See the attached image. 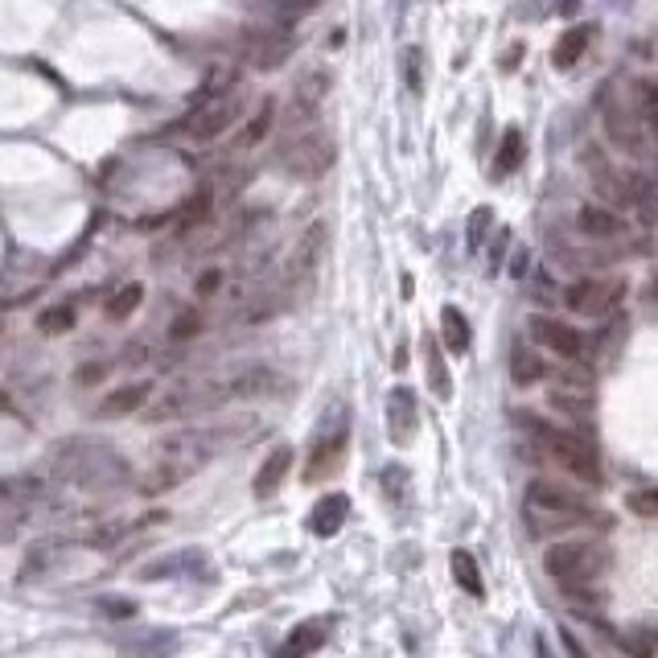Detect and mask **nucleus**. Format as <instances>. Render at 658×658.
Returning a JSON list of instances; mask_svg holds the SVG:
<instances>
[{
	"label": "nucleus",
	"instance_id": "25",
	"mask_svg": "<svg viewBox=\"0 0 658 658\" xmlns=\"http://www.w3.org/2000/svg\"><path fill=\"white\" fill-rule=\"evenodd\" d=\"M203 407V395H194V391H170L161 404L149 407V424H165V420H182L189 412H198Z\"/></svg>",
	"mask_w": 658,
	"mask_h": 658
},
{
	"label": "nucleus",
	"instance_id": "37",
	"mask_svg": "<svg viewBox=\"0 0 658 658\" xmlns=\"http://www.w3.org/2000/svg\"><path fill=\"white\" fill-rule=\"evenodd\" d=\"M203 334V313L198 309H186V313H177L170 325V338L173 342H189V338H198Z\"/></svg>",
	"mask_w": 658,
	"mask_h": 658
},
{
	"label": "nucleus",
	"instance_id": "2",
	"mask_svg": "<svg viewBox=\"0 0 658 658\" xmlns=\"http://www.w3.org/2000/svg\"><path fill=\"white\" fill-rule=\"evenodd\" d=\"M215 453H219V449H215V440H210L206 428L203 432H177V437H170L157 449V461H152V470L145 473L140 494H145V498H157V494H165V489L182 486L189 473L203 470Z\"/></svg>",
	"mask_w": 658,
	"mask_h": 658
},
{
	"label": "nucleus",
	"instance_id": "22",
	"mask_svg": "<svg viewBox=\"0 0 658 658\" xmlns=\"http://www.w3.org/2000/svg\"><path fill=\"white\" fill-rule=\"evenodd\" d=\"M592 34H597L592 25H573L568 34H559L556 50H552V67H556V70H573L576 62H580V54L589 50Z\"/></svg>",
	"mask_w": 658,
	"mask_h": 658
},
{
	"label": "nucleus",
	"instance_id": "39",
	"mask_svg": "<svg viewBox=\"0 0 658 658\" xmlns=\"http://www.w3.org/2000/svg\"><path fill=\"white\" fill-rule=\"evenodd\" d=\"M489 222H494V210H489V206H477V210L470 215V235H465L470 252H477V247H482V239H486Z\"/></svg>",
	"mask_w": 658,
	"mask_h": 658
},
{
	"label": "nucleus",
	"instance_id": "7",
	"mask_svg": "<svg viewBox=\"0 0 658 658\" xmlns=\"http://www.w3.org/2000/svg\"><path fill=\"white\" fill-rule=\"evenodd\" d=\"M543 568L556 585H589L605 573V547H597L592 540L552 543L543 556Z\"/></svg>",
	"mask_w": 658,
	"mask_h": 658
},
{
	"label": "nucleus",
	"instance_id": "23",
	"mask_svg": "<svg viewBox=\"0 0 658 658\" xmlns=\"http://www.w3.org/2000/svg\"><path fill=\"white\" fill-rule=\"evenodd\" d=\"M149 391H152V383H128V388H116L100 404V416H132L136 407L149 404Z\"/></svg>",
	"mask_w": 658,
	"mask_h": 658
},
{
	"label": "nucleus",
	"instance_id": "18",
	"mask_svg": "<svg viewBox=\"0 0 658 658\" xmlns=\"http://www.w3.org/2000/svg\"><path fill=\"white\" fill-rule=\"evenodd\" d=\"M346 515H350V498L346 494H325V498H318V507L309 510V531L318 540H330L346 527Z\"/></svg>",
	"mask_w": 658,
	"mask_h": 658
},
{
	"label": "nucleus",
	"instance_id": "20",
	"mask_svg": "<svg viewBox=\"0 0 658 658\" xmlns=\"http://www.w3.org/2000/svg\"><path fill=\"white\" fill-rule=\"evenodd\" d=\"M576 227H580V235L589 239H613L625 231V219L622 210H613V206H580Z\"/></svg>",
	"mask_w": 658,
	"mask_h": 658
},
{
	"label": "nucleus",
	"instance_id": "8",
	"mask_svg": "<svg viewBox=\"0 0 658 658\" xmlns=\"http://www.w3.org/2000/svg\"><path fill=\"white\" fill-rule=\"evenodd\" d=\"M297 50V37H292V25L288 21H264V25H252L243 34V62L255 70H280Z\"/></svg>",
	"mask_w": 658,
	"mask_h": 658
},
{
	"label": "nucleus",
	"instance_id": "27",
	"mask_svg": "<svg viewBox=\"0 0 658 658\" xmlns=\"http://www.w3.org/2000/svg\"><path fill=\"white\" fill-rule=\"evenodd\" d=\"M543 374H547V367L540 362V355L535 350H527L523 342L510 350V379H515V388H535Z\"/></svg>",
	"mask_w": 658,
	"mask_h": 658
},
{
	"label": "nucleus",
	"instance_id": "31",
	"mask_svg": "<svg viewBox=\"0 0 658 658\" xmlns=\"http://www.w3.org/2000/svg\"><path fill=\"white\" fill-rule=\"evenodd\" d=\"M210 206H215V198H210V189L203 186L186 206H182V215H177V235H189V231H198V227L210 219Z\"/></svg>",
	"mask_w": 658,
	"mask_h": 658
},
{
	"label": "nucleus",
	"instance_id": "33",
	"mask_svg": "<svg viewBox=\"0 0 658 658\" xmlns=\"http://www.w3.org/2000/svg\"><path fill=\"white\" fill-rule=\"evenodd\" d=\"M272 116H276V103L264 100V103H259V112L247 119V128L239 132V140H235L239 149H252V145H259V140L268 136V128H272Z\"/></svg>",
	"mask_w": 658,
	"mask_h": 658
},
{
	"label": "nucleus",
	"instance_id": "1",
	"mask_svg": "<svg viewBox=\"0 0 658 658\" xmlns=\"http://www.w3.org/2000/svg\"><path fill=\"white\" fill-rule=\"evenodd\" d=\"M50 465L62 482L79 489H116L128 482V461L100 440L70 437L62 445H54Z\"/></svg>",
	"mask_w": 658,
	"mask_h": 658
},
{
	"label": "nucleus",
	"instance_id": "40",
	"mask_svg": "<svg viewBox=\"0 0 658 658\" xmlns=\"http://www.w3.org/2000/svg\"><path fill=\"white\" fill-rule=\"evenodd\" d=\"M625 507L642 515V519H658V494L655 489H634L630 498H625Z\"/></svg>",
	"mask_w": 658,
	"mask_h": 658
},
{
	"label": "nucleus",
	"instance_id": "42",
	"mask_svg": "<svg viewBox=\"0 0 658 658\" xmlns=\"http://www.w3.org/2000/svg\"><path fill=\"white\" fill-rule=\"evenodd\" d=\"M638 116H642V124L655 128V83H646V79L638 83Z\"/></svg>",
	"mask_w": 658,
	"mask_h": 658
},
{
	"label": "nucleus",
	"instance_id": "41",
	"mask_svg": "<svg viewBox=\"0 0 658 658\" xmlns=\"http://www.w3.org/2000/svg\"><path fill=\"white\" fill-rule=\"evenodd\" d=\"M407 470L404 465H391V470H383V489H388V498H404V489H407Z\"/></svg>",
	"mask_w": 658,
	"mask_h": 658
},
{
	"label": "nucleus",
	"instance_id": "45",
	"mask_svg": "<svg viewBox=\"0 0 658 658\" xmlns=\"http://www.w3.org/2000/svg\"><path fill=\"white\" fill-rule=\"evenodd\" d=\"M103 374H107V367H86L83 383H95V379H103Z\"/></svg>",
	"mask_w": 658,
	"mask_h": 658
},
{
	"label": "nucleus",
	"instance_id": "28",
	"mask_svg": "<svg viewBox=\"0 0 658 658\" xmlns=\"http://www.w3.org/2000/svg\"><path fill=\"white\" fill-rule=\"evenodd\" d=\"M523 157H527L523 132H519V128H507V132H503V145L494 152V173H498V177H510V173L523 165Z\"/></svg>",
	"mask_w": 658,
	"mask_h": 658
},
{
	"label": "nucleus",
	"instance_id": "9",
	"mask_svg": "<svg viewBox=\"0 0 658 658\" xmlns=\"http://www.w3.org/2000/svg\"><path fill=\"white\" fill-rule=\"evenodd\" d=\"M346 445H350V424H346V407H338V420L321 424V437L313 440V453H309V465H304V482H321V477L338 473Z\"/></svg>",
	"mask_w": 658,
	"mask_h": 658
},
{
	"label": "nucleus",
	"instance_id": "4",
	"mask_svg": "<svg viewBox=\"0 0 658 658\" xmlns=\"http://www.w3.org/2000/svg\"><path fill=\"white\" fill-rule=\"evenodd\" d=\"M519 424L527 428V437L540 445L543 453L556 461L559 470H568L573 477L589 482V486H601V461H597V449L580 432H568V428H556V424H543L535 416H519Z\"/></svg>",
	"mask_w": 658,
	"mask_h": 658
},
{
	"label": "nucleus",
	"instance_id": "21",
	"mask_svg": "<svg viewBox=\"0 0 658 658\" xmlns=\"http://www.w3.org/2000/svg\"><path fill=\"white\" fill-rule=\"evenodd\" d=\"M330 625H334V622H304V625H297V630L288 634L285 646H280V658H304V655H313V650H321V646H325V638H330Z\"/></svg>",
	"mask_w": 658,
	"mask_h": 658
},
{
	"label": "nucleus",
	"instance_id": "29",
	"mask_svg": "<svg viewBox=\"0 0 658 658\" xmlns=\"http://www.w3.org/2000/svg\"><path fill=\"white\" fill-rule=\"evenodd\" d=\"M449 568H453V580L465 592H470V597H486V585H482V568H477V559H473L470 552H461V547H457L453 556H449Z\"/></svg>",
	"mask_w": 658,
	"mask_h": 658
},
{
	"label": "nucleus",
	"instance_id": "12",
	"mask_svg": "<svg viewBox=\"0 0 658 658\" xmlns=\"http://www.w3.org/2000/svg\"><path fill=\"white\" fill-rule=\"evenodd\" d=\"M276 388H280V374L272 371V367H247V371H239L235 379H227V383L206 391L203 407L227 404V400H259V395H272Z\"/></svg>",
	"mask_w": 658,
	"mask_h": 658
},
{
	"label": "nucleus",
	"instance_id": "10",
	"mask_svg": "<svg viewBox=\"0 0 658 658\" xmlns=\"http://www.w3.org/2000/svg\"><path fill=\"white\" fill-rule=\"evenodd\" d=\"M585 170H589V177H592V189L605 198V206H613V210H634V186H638V173L613 170L597 149H585Z\"/></svg>",
	"mask_w": 658,
	"mask_h": 658
},
{
	"label": "nucleus",
	"instance_id": "19",
	"mask_svg": "<svg viewBox=\"0 0 658 658\" xmlns=\"http://www.w3.org/2000/svg\"><path fill=\"white\" fill-rule=\"evenodd\" d=\"M292 449L288 445H276L268 453V461L259 465V473H255V482H252V489H255V498H272L276 489L285 486V477H288V470H292Z\"/></svg>",
	"mask_w": 658,
	"mask_h": 658
},
{
	"label": "nucleus",
	"instance_id": "17",
	"mask_svg": "<svg viewBox=\"0 0 658 658\" xmlns=\"http://www.w3.org/2000/svg\"><path fill=\"white\" fill-rule=\"evenodd\" d=\"M321 255H325V222H313V227L297 239L292 255H288V285H292V280H309V276L318 272Z\"/></svg>",
	"mask_w": 658,
	"mask_h": 658
},
{
	"label": "nucleus",
	"instance_id": "14",
	"mask_svg": "<svg viewBox=\"0 0 658 658\" xmlns=\"http://www.w3.org/2000/svg\"><path fill=\"white\" fill-rule=\"evenodd\" d=\"M325 91H330V74H321V70L304 74V83L297 86V95H292V107L285 112V132H301V128H309V124L318 119Z\"/></svg>",
	"mask_w": 658,
	"mask_h": 658
},
{
	"label": "nucleus",
	"instance_id": "5",
	"mask_svg": "<svg viewBox=\"0 0 658 658\" xmlns=\"http://www.w3.org/2000/svg\"><path fill=\"white\" fill-rule=\"evenodd\" d=\"M243 107H247V100H243V91H239L235 83L215 86V91H210L206 100H198V107L177 124V132L186 136V140H194V145H210V140H219L222 132L235 128Z\"/></svg>",
	"mask_w": 658,
	"mask_h": 658
},
{
	"label": "nucleus",
	"instance_id": "32",
	"mask_svg": "<svg viewBox=\"0 0 658 658\" xmlns=\"http://www.w3.org/2000/svg\"><path fill=\"white\" fill-rule=\"evenodd\" d=\"M203 552H177V556H170L165 564H149L145 568V580H161V576H182V573H194V568H203Z\"/></svg>",
	"mask_w": 658,
	"mask_h": 658
},
{
	"label": "nucleus",
	"instance_id": "36",
	"mask_svg": "<svg viewBox=\"0 0 658 658\" xmlns=\"http://www.w3.org/2000/svg\"><path fill=\"white\" fill-rule=\"evenodd\" d=\"M70 325H74V309H67V304H54V309H46V313L37 318V330H42V334H50V338L67 334Z\"/></svg>",
	"mask_w": 658,
	"mask_h": 658
},
{
	"label": "nucleus",
	"instance_id": "34",
	"mask_svg": "<svg viewBox=\"0 0 658 658\" xmlns=\"http://www.w3.org/2000/svg\"><path fill=\"white\" fill-rule=\"evenodd\" d=\"M140 301H145V285H124L116 297L107 301V309H103V313H107L112 321H128L136 309H140Z\"/></svg>",
	"mask_w": 658,
	"mask_h": 658
},
{
	"label": "nucleus",
	"instance_id": "44",
	"mask_svg": "<svg viewBox=\"0 0 658 658\" xmlns=\"http://www.w3.org/2000/svg\"><path fill=\"white\" fill-rule=\"evenodd\" d=\"M391 367H395V371H404V367H407V346H404V342L395 346V362H391Z\"/></svg>",
	"mask_w": 658,
	"mask_h": 658
},
{
	"label": "nucleus",
	"instance_id": "35",
	"mask_svg": "<svg viewBox=\"0 0 658 658\" xmlns=\"http://www.w3.org/2000/svg\"><path fill=\"white\" fill-rule=\"evenodd\" d=\"M268 9L276 13V21H288V25H292V21L318 13L321 0H268Z\"/></svg>",
	"mask_w": 658,
	"mask_h": 658
},
{
	"label": "nucleus",
	"instance_id": "15",
	"mask_svg": "<svg viewBox=\"0 0 658 658\" xmlns=\"http://www.w3.org/2000/svg\"><path fill=\"white\" fill-rule=\"evenodd\" d=\"M531 334L540 346H547L552 355L559 358H580L585 355V338H580V330L573 325H564L559 318H531Z\"/></svg>",
	"mask_w": 658,
	"mask_h": 658
},
{
	"label": "nucleus",
	"instance_id": "16",
	"mask_svg": "<svg viewBox=\"0 0 658 658\" xmlns=\"http://www.w3.org/2000/svg\"><path fill=\"white\" fill-rule=\"evenodd\" d=\"M416 428H420V416H416V395L407 388H395L388 400V437L391 445L407 449L416 440Z\"/></svg>",
	"mask_w": 658,
	"mask_h": 658
},
{
	"label": "nucleus",
	"instance_id": "11",
	"mask_svg": "<svg viewBox=\"0 0 658 658\" xmlns=\"http://www.w3.org/2000/svg\"><path fill=\"white\" fill-rule=\"evenodd\" d=\"M605 132L613 136L617 149H625V157H634V161L650 157V124H642L630 103H605Z\"/></svg>",
	"mask_w": 658,
	"mask_h": 658
},
{
	"label": "nucleus",
	"instance_id": "6",
	"mask_svg": "<svg viewBox=\"0 0 658 658\" xmlns=\"http://www.w3.org/2000/svg\"><path fill=\"white\" fill-rule=\"evenodd\" d=\"M334 157H338V149H334V140L321 132L318 124H309L301 132H288L280 152H276V161H280L288 177H297V182H318V177H325V173L334 170Z\"/></svg>",
	"mask_w": 658,
	"mask_h": 658
},
{
	"label": "nucleus",
	"instance_id": "26",
	"mask_svg": "<svg viewBox=\"0 0 658 658\" xmlns=\"http://www.w3.org/2000/svg\"><path fill=\"white\" fill-rule=\"evenodd\" d=\"M424 374H428V388L437 400H449L453 395V379L445 371V358H440V342L424 338Z\"/></svg>",
	"mask_w": 658,
	"mask_h": 658
},
{
	"label": "nucleus",
	"instance_id": "47",
	"mask_svg": "<svg viewBox=\"0 0 658 658\" xmlns=\"http://www.w3.org/2000/svg\"><path fill=\"white\" fill-rule=\"evenodd\" d=\"M4 404H9V400H4V391H0V412H4Z\"/></svg>",
	"mask_w": 658,
	"mask_h": 658
},
{
	"label": "nucleus",
	"instance_id": "24",
	"mask_svg": "<svg viewBox=\"0 0 658 658\" xmlns=\"http://www.w3.org/2000/svg\"><path fill=\"white\" fill-rule=\"evenodd\" d=\"M440 338H445V346H449L453 355H465V350H470V342H473L470 321H465V313H461L457 304H445V309H440Z\"/></svg>",
	"mask_w": 658,
	"mask_h": 658
},
{
	"label": "nucleus",
	"instance_id": "46",
	"mask_svg": "<svg viewBox=\"0 0 658 658\" xmlns=\"http://www.w3.org/2000/svg\"><path fill=\"white\" fill-rule=\"evenodd\" d=\"M576 9H580V0H564L559 4V13H576Z\"/></svg>",
	"mask_w": 658,
	"mask_h": 658
},
{
	"label": "nucleus",
	"instance_id": "30",
	"mask_svg": "<svg viewBox=\"0 0 658 658\" xmlns=\"http://www.w3.org/2000/svg\"><path fill=\"white\" fill-rule=\"evenodd\" d=\"M58 556H62V543L58 540H42L30 547V556H25V564H21V580H37V576L46 573V568H54L58 564Z\"/></svg>",
	"mask_w": 658,
	"mask_h": 658
},
{
	"label": "nucleus",
	"instance_id": "13",
	"mask_svg": "<svg viewBox=\"0 0 658 658\" xmlns=\"http://www.w3.org/2000/svg\"><path fill=\"white\" fill-rule=\"evenodd\" d=\"M625 297L622 280H580L564 292V304L580 313V318H605L609 309H617V301Z\"/></svg>",
	"mask_w": 658,
	"mask_h": 658
},
{
	"label": "nucleus",
	"instance_id": "43",
	"mask_svg": "<svg viewBox=\"0 0 658 658\" xmlns=\"http://www.w3.org/2000/svg\"><path fill=\"white\" fill-rule=\"evenodd\" d=\"M622 646L625 650H634V655H650V650H655V638H650V634H638V638H622Z\"/></svg>",
	"mask_w": 658,
	"mask_h": 658
},
{
	"label": "nucleus",
	"instance_id": "38",
	"mask_svg": "<svg viewBox=\"0 0 658 658\" xmlns=\"http://www.w3.org/2000/svg\"><path fill=\"white\" fill-rule=\"evenodd\" d=\"M420 67H424V54L416 50V46H407V50H404V83H407V91H416V95L424 91Z\"/></svg>",
	"mask_w": 658,
	"mask_h": 658
},
{
	"label": "nucleus",
	"instance_id": "3",
	"mask_svg": "<svg viewBox=\"0 0 658 658\" xmlns=\"http://www.w3.org/2000/svg\"><path fill=\"white\" fill-rule=\"evenodd\" d=\"M523 519L531 535H559L573 527H589L601 515H592V507H585L568 489L552 486V482H531L523 498Z\"/></svg>",
	"mask_w": 658,
	"mask_h": 658
}]
</instances>
